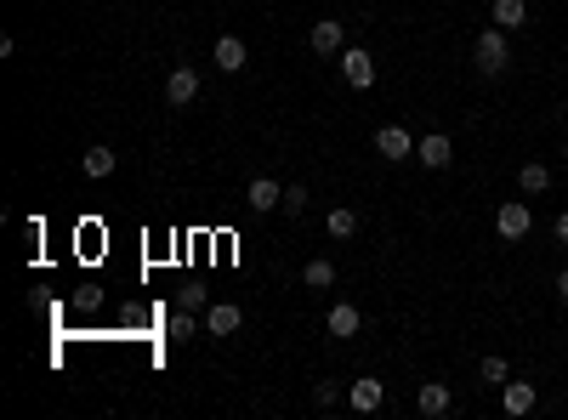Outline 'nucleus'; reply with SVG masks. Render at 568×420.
Masks as SVG:
<instances>
[{"label": "nucleus", "instance_id": "24", "mask_svg": "<svg viewBox=\"0 0 568 420\" xmlns=\"http://www.w3.org/2000/svg\"><path fill=\"white\" fill-rule=\"evenodd\" d=\"M177 307H188V312H205V290H199V284L177 290Z\"/></svg>", "mask_w": 568, "mask_h": 420}, {"label": "nucleus", "instance_id": "15", "mask_svg": "<svg viewBox=\"0 0 568 420\" xmlns=\"http://www.w3.org/2000/svg\"><path fill=\"white\" fill-rule=\"evenodd\" d=\"M489 24H500V29H523V24H529V6H523V0H495V6H489Z\"/></svg>", "mask_w": 568, "mask_h": 420}, {"label": "nucleus", "instance_id": "23", "mask_svg": "<svg viewBox=\"0 0 568 420\" xmlns=\"http://www.w3.org/2000/svg\"><path fill=\"white\" fill-rule=\"evenodd\" d=\"M313 404H319V409H335V404H342V381H319V387H313Z\"/></svg>", "mask_w": 568, "mask_h": 420}, {"label": "nucleus", "instance_id": "11", "mask_svg": "<svg viewBox=\"0 0 568 420\" xmlns=\"http://www.w3.org/2000/svg\"><path fill=\"white\" fill-rule=\"evenodd\" d=\"M239 324H245V312L234 307V301H217V307H205V335H239Z\"/></svg>", "mask_w": 568, "mask_h": 420}, {"label": "nucleus", "instance_id": "27", "mask_svg": "<svg viewBox=\"0 0 568 420\" xmlns=\"http://www.w3.org/2000/svg\"><path fill=\"white\" fill-rule=\"evenodd\" d=\"M563 159H568V142H563Z\"/></svg>", "mask_w": 568, "mask_h": 420}, {"label": "nucleus", "instance_id": "16", "mask_svg": "<svg viewBox=\"0 0 568 420\" xmlns=\"http://www.w3.org/2000/svg\"><path fill=\"white\" fill-rule=\"evenodd\" d=\"M80 171H86L91 182L114 177V148H102V142H97V148H86V154H80Z\"/></svg>", "mask_w": 568, "mask_h": 420}, {"label": "nucleus", "instance_id": "14", "mask_svg": "<svg viewBox=\"0 0 568 420\" xmlns=\"http://www.w3.org/2000/svg\"><path fill=\"white\" fill-rule=\"evenodd\" d=\"M500 409H506V415H529L534 409V387L529 381H506V387H500Z\"/></svg>", "mask_w": 568, "mask_h": 420}, {"label": "nucleus", "instance_id": "20", "mask_svg": "<svg viewBox=\"0 0 568 420\" xmlns=\"http://www.w3.org/2000/svg\"><path fill=\"white\" fill-rule=\"evenodd\" d=\"M165 335H171V341H194V335H199V319H194L188 307H177L171 324H165Z\"/></svg>", "mask_w": 568, "mask_h": 420}, {"label": "nucleus", "instance_id": "5", "mask_svg": "<svg viewBox=\"0 0 568 420\" xmlns=\"http://www.w3.org/2000/svg\"><path fill=\"white\" fill-rule=\"evenodd\" d=\"M375 154L404 165V159H415V137L404 131V125H381V131H375Z\"/></svg>", "mask_w": 568, "mask_h": 420}, {"label": "nucleus", "instance_id": "21", "mask_svg": "<svg viewBox=\"0 0 568 420\" xmlns=\"http://www.w3.org/2000/svg\"><path fill=\"white\" fill-rule=\"evenodd\" d=\"M483 381H489V387H506V381H512V364L500 358V352H489V358H483Z\"/></svg>", "mask_w": 568, "mask_h": 420}, {"label": "nucleus", "instance_id": "1", "mask_svg": "<svg viewBox=\"0 0 568 420\" xmlns=\"http://www.w3.org/2000/svg\"><path fill=\"white\" fill-rule=\"evenodd\" d=\"M512 69V40H506V29H500V24H489V29H483L477 34V74H506Z\"/></svg>", "mask_w": 568, "mask_h": 420}, {"label": "nucleus", "instance_id": "17", "mask_svg": "<svg viewBox=\"0 0 568 420\" xmlns=\"http://www.w3.org/2000/svg\"><path fill=\"white\" fill-rule=\"evenodd\" d=\"M517 187H523V194H545V187H552V165H540V159H529V165H523V171H517Z\"/></svg>", "mask_w": 568, "mask_h": 420}, {"label": "nucleus", "instance_id": "2", "mask_svg": "<svg viewBox=\"0 0 568 420\" xmlns=\"http://www.w3.org/2000/svg\"><path fill=\"white\" fill-rule=\"evenodd\" d=\"M529 227H534V210H529V199H506V205L495 210V234L506 239V244L529 239Z\"/></svg>", "mask_w": 568, "mask_h": 420}, {"label": "nucleus", "instance_id": "12", "mask_svg": "<svg viewBox=\"0 0 568 420\" xmlns=\"http://www.w3.org/2000/svg\"><path fill=\"white\" fill-rule=\"evenodd\" d=\"M415 409L427 415V420H438V415H449V409H455V392H449L444 381H427V387L415 392Z\"/></svg>", "mask_w": 568, "mask_h": 420}, {"label": "nucleus", "instance_id": "10", "mask_svg": "<svg viewBox=\"0 0 568 420\" xmlns=\"http://www.w3.org/2000/svg\"><path fill=\"white\" fill-rule=\"evenodd\" d=\"M245 205L256 210V216H267V210H279V205H284V187L273 182V177H256V182L245 187Z\"/></svg>", "mask_w": 568, "mask_h": 420}, {"label": "nucleus", "instance_id": "3", "mask_svg": "<svg viewBox=\"0 0 568 420\" xmlns=\"http://www.w3.org/2000/svg\"><path fill=\"white\" fill-rule=\"evenodd\" d=\"M307 46H313V57H342V52H347V29H342V17H319V24L307 29Z\"/></svg>", "mask_w": 568, "mask_h": 420}, {"label": "nucleus", "instance_id": "8", "mask_svg": "<svg viewBox=\"0 0 568 420\" xmlns=\"http://www.w3.org/2000/svg\"><path fill=\"white\" fill-rule=\"evenodd\" d=\"M324 329L335 335V341H352V335L364 329V319H359V307H352V301H335V307L324 312Z\"/></svg>", "mask_w": 568, "mask_h": 420}, {"label": "nucleus", "instance_id": "19", "mask_svg": "<svg viewBox=\"0 0 568 420\" xmlns=\"http://www.w3.org/2000/svg\"><path fill=\"white\" fill-rule=\"evenodd\" d=\"M302 284H307V290H330V284H335V262L313 256V262L302 267Z\"/></svg>", "mask_w": 568, "mask_h": 420}, {"label": "nucleus", "instance_id": "22", "mask_svg": "<svg viewBox=\"0 0 568 420\" xmlns=\"http://www.w3.org/2000/svg\"><path fill=\"white\" fill-rule=\"evenodd\" d=\"M279 210H284V216H307V182H290Z\"/></svg>", "mask_w": 568, "mask_h": 420}, {"label": "nucleus", "instance_id": "25", "mask_svg": "<svg viewBox=\"0 0 568 420\" xmlns=\"http://www.w3.org/2000/svg\"><path fill=\"white\" fill-rule=\"evenodd\" d=\"M552 234H557V244H568V210L557 216V227H552Z\"/></svg>", "mask_w": 568, "mask_h": 420}, {"label": "nucleus", "instance_id": "9", "mask_svg": "<svg viewBox=\"0 0 568 420\" xmlns=\"http://www.w3.org/2000/svg\"><path fill=\"white\" fill-rule=\"evenodd\" d=\"M194 97H199V74L194 69H171L165 74V102H171V109H188Z\"/></svg>", "mask_w": 568, "mask_h": 420}, {"label": "nucleus", "instance_id": "18", "mask_svg": "<svg viewBox=\"0 0 568 420\" xmlns=\"http://www.w3.org/2000/svg\"><path fill=\"white\" fill-rule=\"evenodd\" d=\"M324 227H330V239H352L359 234V210H347V205H335L330 216H324Z\"/></svg>", "mask_w": 568, "mask_h": 420}, {"label": "nucleus", "instance_id": "26", "mask_svg": "<svg viewBox=\"0 0 568 420\" xmlns=\"http://www.w3.org/2000/svg\"><path fill=\"white\" fill-rule=\"evenodd\" d=\"M557 301H563V307H568V267H563V272H557Z\"/></svg>", "mask_w": 568, "mask_h": 420}, {"label": "nucleus", "instance_id": "4", "mask_svg": "<svg viewBox=\"0 0 568 420\" xmlns=\"http://www.w3.org/2000/svg\"><path fill=\"white\" fill-rule=\"evenodd\" d=\"M335 62H342V80H347L352 91H370V86H375V57H370L364 46H347Z\"/></svg>", "mask_w": 568, "mask_h": 420}, {"label": "nucleus", "instance_id": "6", "mask_svg": "<svg viewBox=\"0 0 568 420\" xmlns=\"http://www.w3.org/2000/svg\"><path fill=\"white\" fill-rule=\"evenodd\" d=\"M347 404H352V415H375V409L387 404V387L375 381V375H359V381L347 387Z\"/></svg>", "mask_w": 568, "mask_h": 420}, {"label": "nucleus", "instance_id": "7", "mask_svg": "<svg viewBox=\"0 0 568 420\" xmlns=\"http://www.w3.org/2000/svg\"><path fill=\"white\" fill-rule=\"evenodd\" d=\"M415 159L427 165V171H449V159H455V142L444 131H432V137H420L415 142Z\"/></svg>", "mask_w": 568, "mask_h": 420}, {"label": "nucleus", "instance_id": "13", "mask_svg": "<svg viewBox=\"0 0 568 420\" xmlns=\"http://www.w3.org/2000/svg\"><path fill=\"white\" fill-rule=\"evenodd\" d=\"M245 57H250V52H245L239 34H222V40H217V69H222V74H239Z\"/></svg>", "mask_w": 568, "mask_h": 420}]
</instances>
